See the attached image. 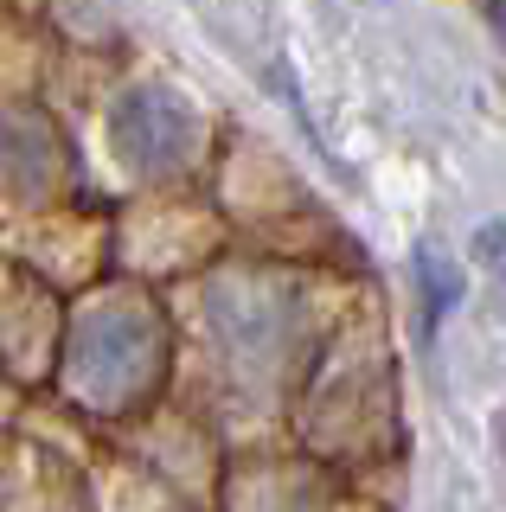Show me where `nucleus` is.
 I'll return each instance as SVG.
<instances>
[{
  "mask_svg": "<svg viewBox=\"0 0 506 512\" xmlns=\"http://www.w3.org/2000/svg\"><path fill=\"white\" fill-rule=\"evenodd\" d=\"M494 442H500V480H506V410L494 416Z\"/></svg>",
  "mask_w": 506,
  "mask_h": 512,
  "instance_id": "nucleus-6",
  "label": "nucleus"
},
{
  "mask_svg": "<svg viewBox=\"0 0 506 512\" xmlns=\"http://www.w3.org/2000/svg\"><path fill=\"white\" fill-rule=\"evenodd\" d=\"M417 276H423V295H430V320H442L455 301H462V276H455L436 250H417Z\"/></svg>",
  "mask_w": 506,
  "mask_h": 512,
  "instance_id": "nucleus-4",
  "label": "nucleus"
},
{
  "mask_svg": "<svg viewBox=\"0 0 506 512\" xmlns=\"http://www.w3.org/2000/svg\"><path fill=\"white\" fill-rule=\"evenodd\" d=\"M474 256H481V269H494V276H506V224H481L474 231Z\"/></svg>",
  "mask_w": 506,
  "mask_h": 512,
  "instance_id": "nucleus-5",
  "label": "nucleus"
},
{
  "mask_svg": "<svg viewBox=\"0 0 506 512\" xmlns=\"http://www.w3.org/2000/svg\"><path fill=\"white\" fill-rule=\"evenodd\" d=\"M52 160H58V135H52L45 116L20 109V116L0 122V180H7L13 192H45Z\"/></svg>",
  "mask_w": 506,
  "mask_h": 512,
  "instance_id": "nucleus-3",
  "label": "nucleus"
},
{
  "mask_svg": "<svg viewBox=\"0 0 506 512\" xmlns=\"http://www.w3.org/2000/svg\"><path fill=\"white\" fill-rule=\"evenodd\" d=\"M109 141H116V154L129 160L135 173H180L186 160H193L199 122L173 90L141 84L109 109Z\"/></svg>",
  "mask_w": 506,
  "mask_h": 512,
  "instance_id": "nucleus-2",
  "label": "nucleus"
},
{
  "mask_svg": "<svg viewBox=\"0 0 506 512\" xmlns=\"http://www.w3.org/2000/svg\"><path fill=\"white\" fill-rule=\"evenodd\" d=\"M154 346H161V340H154V327H148L141 308H103L84 333H77V346H71L77 391H84L90 404H103V410L135 404L141 384L154 378V359H161Z\"/></svg>",
  "mask_w": 506,
  "mask_h": 512,
  "instance_id": "nucleus-1",
  "label": "nucleus"
}]
</instances>
